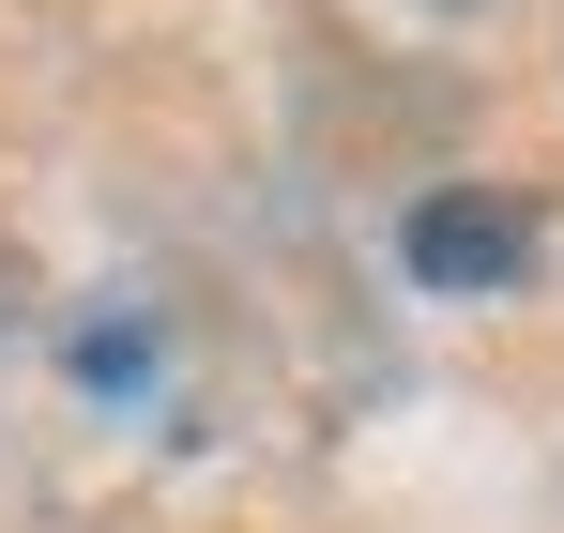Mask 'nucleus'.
<instances>
[{"label":"nucleus","instance_id":"nucleus-1","mask_svg":"<svg viewBox=\"0 0 564 533\" xmlns=\"http://www.w3.org/2000/svg\"><path fill=\"white\" fill-rule=\"evenodd\" d=\"M412 274H427V290H519V274H534V214L427 198V214H412Z\"/></svg>","mask_w":564,"mask_h":533}]
</instances>
